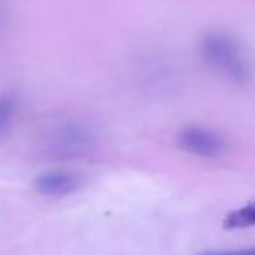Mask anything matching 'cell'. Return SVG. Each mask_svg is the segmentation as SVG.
<instances>
[{
  "mask_svg": "<svg viewBox=\"0 0 255 255\" xmlns=\"http://www.w3.org/2000/svg\"><path fill=\"white\" fill-rule=\"evenodd\" d=\"M203 62L228 81L243 84L251 78V65L240 42L227 32H207L198 45Z\"/></svg>",
  "mask_w": 255,
  "mask_h": 255,
  "instance_id": "obj_1",
  "label": "cell"
},
{
  "mask_svg": "<svg viewBox=\"0 0 255 255\" xmlns=\"http://www.w3.org/2000/svg\"><path fill=\"white\" fill-rule=\"evenodd\" d=\"M177 146L194 156L219 158L227 153L228 141L218 131L201 125H189L177 134Z\"/></svg>",
  "mask_w": 255,
  "mask_h": 255,
  "instance_id": "obj_2",
  "label": "cell"
},
{
  "mask_svg": "<svg viewBox=\"0 0 255 255\" xmlns=\"http://www.w3.org/2000/svg\"><path fill=\"white\" fill-rule=\"evenodd\" d=\"M81 185L78 174L62 170H51L35 179V189L45 197H63L75 192Z\"/></svg>",
  "mask_w": 255,
  "mask_h": 255,
  "instance_id": "obj_3",
  "label": "cell"
},
{
  "mask_svg": "<svg viewBox=\"0 0 255 255\" xmlns=\"http://www.w3.org/2000/svg\"><path fill=\"white\" fill-rule=\"evenodd\" d=\"M92 143V135L84 131L83 128L69 126L63 128L62 131L56 134V141L53 143V147L62 150V152H77L89 147Z\"/></svg>",
  "mask_w": 255,
  "mask_h": 255,
  "instance_id": "obj_4",
  "label": "cell"
},
{
  "mask_svg": "<svg viewBox=\"0 0 255 255\" xmlns=\"http://www.w3.org/2000/svg\"><path fill=\"white\" fill-rule=\"evenodd\" d=\"M255 227V201L230 212L224 219L225 230H240Z\"/></svg>",
  "mask_w": 255,
  "mask_h": 255,
  "instance_id": "obj_5",
  "label": "cell"
},
{
  "mask_svg": "<svg viewBox=\"0 0 255 255\" xmlns=\"http://www.w3.org/2000/svg\"><path fill=\"white\" fill-rule=\"evenodd\" d=\"M18 99L14 93L6 92L0 95V135L9 132L11 126L17 117Z\"/></svg>",
  "mask_w": 255,
  "mask_h": 255,
  "instance_id": "obj_6",
  "label": "cell"
},
{
  "mask_svg": "<svg viewBox=\"0 0 255 255\" xmlns=\"http://www.w3.org/2000/svg\"><path fill=\"white\" fill-rule=\"evenodd\" d=\"M197 255H255V246L236 249V251H209V252H200Z\"/></svg>",
  "mask_w": 255,
  "mask_h": 255,
  "instance_id": "obj_7",
  "label": "cell"
}]
</instances>
